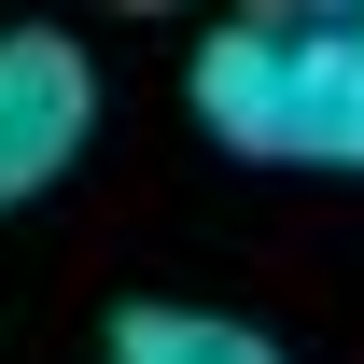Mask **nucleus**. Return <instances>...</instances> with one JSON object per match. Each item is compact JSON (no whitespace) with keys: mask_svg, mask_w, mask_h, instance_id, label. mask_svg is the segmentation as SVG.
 <instances>
[{"mask_svg":"<svg viewBox=\"0 0 364 364\" xmlns=\"http://www.w3.org/2000/svg\"><path fill=\"white\" fill-rule=\"evenodd\" d=\"M196 127L252 168H364V14H225L196 43Z\"/></svg>","mask_w":364,"mask_h":364,"instance_id":"1","label":"nucleus"},{"mask_svg":"<svg viewBox=\"0 0 364 364\" xmlns=\"http://www.w3.org/2000/svg\"><path fill=\"white\" fill-rule=\"evenodd\" d=\"M98 127V70L85 43H56V28H0V210L14 196H43Z\"/></svg>","mask_w":364,"mask_h":364,"instance_id":"2","label":"nucleus"},{"mask_svg":"<svg viewBox=\"0 0 364 364\" xmlns=\"http://www.w3.org/2000/svg\"><path fill=\"white\" fill-rule=\"evenodd\" d=\"M112 364H294V350L252 336V322H225V309H168V294H140V309H112Z\"/></svg>","mask_w":364,"mask_h":364,"instance_id":"3","label":"nucleus"}]
</instances>
